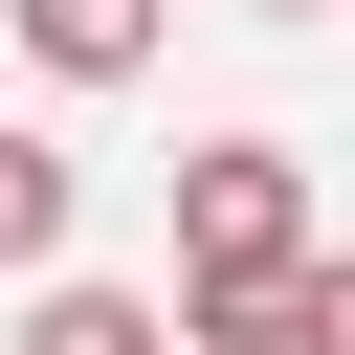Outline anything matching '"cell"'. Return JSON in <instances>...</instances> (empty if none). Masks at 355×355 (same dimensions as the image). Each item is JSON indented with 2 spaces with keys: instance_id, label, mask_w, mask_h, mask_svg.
<instances>
[{
  "instance_id": "6da1fadb",
  "label": "cell",
  "mask_w": 355,
  "mask_h": 355,
  "mask_svg": "<svg viewBox=\"0 0 355 355\" xmlns=\"http://www.w3.org/2000/svg\"><path fill=\"white\" fill-rule=\"evenodd\" d=\"M288 288H311V155L200 133L178 155V311H288Z\"/></svg>"
},
{
  "instance_id": "7a4b0ae2",
  "label": "cell",
  "mask_w": 355,
  "mask_h": 355,
  "mask_svg": "<svg viewBox=\"0 0 355 355\" xmlns=\"http://www.w3.org/2000/svg\"><path fill=\"white\" fill-rule=\"evenodd\" d=\"M0 22H22L44 89H133V67H155V0H0Z\"/></svg>"
},
{
  "instance_id": "3957f363",
  "label": "cell",
  "mask_w": 355,
  "mask_h": 355,
  "mask_svg": "<svg viewBox=\"0 0 355 355\" xmlns=\"http://www.w3.org/2000/svg\"><path fill=\"white\" fill-rule=\"evenodd\" d=\"M22 355H200V311H133V288H22Z\"/></svg>"
},
{
  "instance_id": "277c9868",
  "label": "cell",
  "mask_w": 355,
  "mask_h": 355,
  "mask_svg": "<svg viewBox=\"0 0 355 355\" xmlns=\"http://www.w3.org/2000/svg\"><path fill=\"white\" fill-rule=\"evenodd\" d=\"M67 200H89V178H67L44 133H0V288H44V266H67Z\"/></svg>"
},
{
  "instance_id": "5b68a950",
  "label": "cell",
  "mask_w": 355,
  "mask_h": 355,
  "mask_svg": "<svg viewBox=\"0 0 355 355\" xmlns=\"http://www.w3.org/2000/svg\"><path fill=\"white\" fill-rule=\"evenodd\" d=\"M200 355H311V311H200Z\"/></svg>"
},
{
  "instance_id": "8992f818",
  "label": "cell",
  "mask_w": 355,
  "mask_h": 355,
  "mask_svg": "<svg viewBox=\"0 0 355 355\" xmlns=\"http://www.w3.org/2000/svg\"><path fill=\"white\" fill-rule=\"evenodd\" d=\"M288 311H311V355H355V266H311V288H288Z\"/></svg>"
},
{
  "instance_id": "52a82bcc",
  "label": "cell",
  "mask_w": 355,
  "mask_h": 355,
  "mask_svg": "<svg viewBox=\"0 0 355 355\" xmlns=\"http://www.w3.org/2000/svg\"><path fill=\"white\" fill-rule=\"evenodd\" d=\"M266 22H333V0H266Z\"/></svg>"
}]
</instances>
